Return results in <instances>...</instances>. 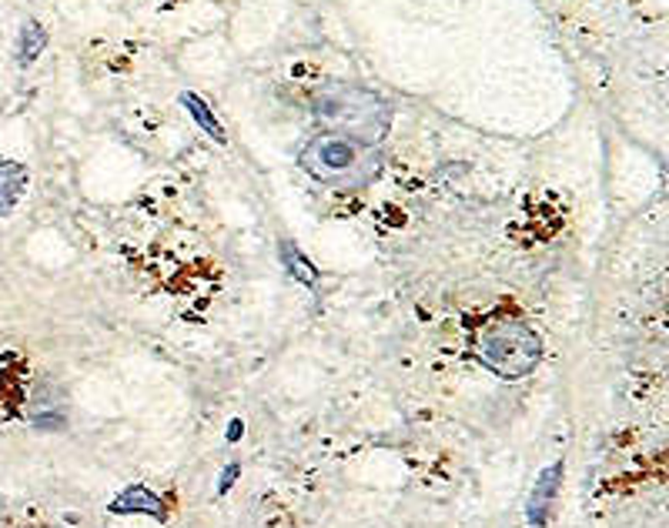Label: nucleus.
Returning a JSON list of instances; mask_svg holds the SVG:
<instances>
[{"label":"nucleus","instance_id":"1","mask_svg":"<svg viewBox=\"0 0 669 528\" xmlns=\"http://www.w3.org/2000/svg\"><path fill=\"white\" fill-rule=\"evenodd\" d=\"M312 114L339 138H348L362 148H375L392 128V107L385 104V97L365 87H348V84L325 87L315 97Z\"/></svg>","mask_w":669,"mask_h":528},{"label":"nucleus","instance_id":"2","mask_svg":"<svg viewBox=\"0 0 669 528\" xmlns=\"http://www.w3.org/2000/svg\"><path fill=\"white\" fill-rule=\"evenodd\" d=\"M298 165L308 175L331 184V188H362L382 171V157L375 148H362V144L339 138V134H318L305 144V151L298 157Z\"/></svg>","mask_w":669,"mask_h":528},{"label":"nucleus","instance_id":"3","mask_svg":"<svg viewBox=\"0 0 669 528\" xmlns=\"http://www.w3.org/2000/svg\"><path fill=\"white\" fill-rule=\"evenodd\" d=\"M475 354L479 362L499 378H526L536 371L542 358V338L536 328H529L526 321H499L493 328H485L475 341Z\"/></svg>","mask_w":669,"mask_h":528},{"label":"nucleus","instance_id":"4","mask_svg":"<svg viewBox=\"0 0 669 528\" xmlns=\"http://www.w3.org/2000/svg\"><path fill=\"white\" fill-rule=\"evenodd\" d=\"M559 481H563V461H556V465L539 471L526 508V518L532 528H546V522L552 515V505H556V495H559Z\"/></svg>","mask_w":669,"mask_h":528},{"label":"nucleus","instance_id":"5","mask_svg":"<svg viewBox=\"0 0 669 528\" xmlns=\"http://www.w3.org/2000/svg\"><path fill=\"white\" fill-rule=\"evenodd\" d=\"M111 512H114V515H131V512H134V515H151V518L167 515L165 502H161L151 488H144V485H131V488H124V492L111 502Z\"/></svg>","mask_w":669,"mask_h":528},{"label":"nucleus","instance_id":"6","mask_svg":"<svg viewBox=\"0 0 669 528\" xmlns=\"http://www.w3.org/2000/svg\"><path fill=\"white\" fill-rule=\"evenodd\" d=\"M27 181H31V175H27L24 165L0 161V218H7L17 208V201L24 198L27 191Z\"/></svg>","mask_w":669,"mask_h":528},{"label":"nucleus","instance_id":"7","mask_svg":"<svg viewBox=\"0 0 669 528\" xmlns=\"http://www.w3.org/2000/svg\"><path fill=\"white\" fill-rule=\"evenodd\" d=\"M181 104H185V111H188L191 118L198 121V124H201V130H204L208 138H214V141H218V144H224V141H228V134H224L221 121L214 118V111H212V107H208V104H204V101H201L198 94H191V91H185V94H181Z\"/></svg>","mask_w":669,"mask_h":528},{"label":"nucleus","instance_id":"8","mask_svg":"<svg viewBox=\"0 0 669 528\" xmlns=\"http://www.w3.org/2000/svg\"><path fill=\"white\" fill-rule=\"evenodd\" d=\"M44 48H48V31H44V24L27 21V24L21 27V37H17V64H21V67L34 64Z\"/></svg>","mask_w":669,"mask_h":528},{"label":"nucleus","instance_id":"9","mask_svg":"<svg viewBox=\"0 0 669 528\" xmlns=\"http://www.w3.org/2000/svg\"><path fill=\"white\" fill-rule=\"evenodd\" d=\"M282 261L285 268H288V274H294L302 284H315L318 282V268L312 264V261L298 251V247L292 245V241H282Z\"/></svg>","mask_w":669,"mask_h":528},{"label":"nucleus","instance_id":"10","mask_svg":"<svg viewBox=\"0 0 669 528\" xmlns=\"http://www.w3.org/2000/svg\"><path fill=\"white\" fill-rule=\"evenodd\" d=\"M238 475H241V465H228V469H224L221 471V485H218V492H228V488H231V485H235V479H238Z\"/></svg>","mask_w":669,"mask_h":528},{"label":"nucleus","instance_id":"11","mask_svg":"<svg viewBox=\"0 0 669 528\" xmlns=\"http://www.w3.org/2000/svg\"><path fill=\"white\" fill-rule=\"evenodd\" d=\"M241 432H245V425H241V418H235V422L228 425V434H224V438H228V442H238Z\"/></svg>","mask_w":669,"mask_h":528}]
</instances>
